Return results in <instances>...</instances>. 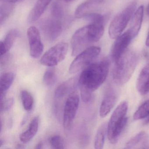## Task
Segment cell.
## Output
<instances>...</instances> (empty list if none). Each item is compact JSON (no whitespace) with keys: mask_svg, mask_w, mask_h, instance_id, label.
Returning <instances> with one entry per match:
<instances>
[{"mask_svg":"<svg viewBox=\"0 0 149 149\" xmlns=\"http://www.w3.org/2000/svg\"><path fill=\"white\" fill-rule=\"evenodd\" d=\"M110 62L107 58L91 63L84 69L78 78L81 97L84 102L90 101L92 94L104 83L109 74Z\"/></svg>","mask_w":149,"mask_h":149,"instance_id":"6da1fadb","label":"cell"},{"mask_svg":"<svg viewBox=\"0 0 149 149\" xmlns=\"http://www.w3.org/2000/svg\"><path fill=\"white\" fill-rule=\"evenodd\" d=\"M104 33L103 25L100 24L91 23L78 29L71 38L72 55H77L91 44L98 42Z\"/></svg>","mask_w":149,"mask_h":149,"instance_id":"7a4b0ae2","label":"cell"},{"mask_svg":"<svg viewBox=\"0 0 149 149\" xmlns=\"http://www.w3.org/2000/svg\"><path fill=\"white\" fill-rule=\"evenodd\" d=\"M137 61V56L136 53L127 50L115 62L112 76L117 84L123 85L128 81L135 70Z\"/></svg>","mask_w":149,"mask_h":149,"instance_id":"3957f363","label":"cell"},{"mask_svg":"<svg viewBox=\"0 0 149 149\" xmlns=\"http://www.w3.org/2000/svg\"><path fill=\"white\" fill-rule=\"evenodd\" d=\"M128 109V103L123 101L117 106L112 113L107 125V136L110 143H117L121 133L128 122L126 116Z\"/></svg>","mask_w":149,"mask_h":149,"instance_id":"277c9868","label":"cell"},{"mask_svg":"<svg viewBox=\"0 0 149 149\" xmlns=\"http://www.w3.org/2000/svg\"><path fill=\"white\" fill-rule=\"evenodd\" d=\"M137 4L136 1H133L111 21L108 30L111 39H116L122 34L136 9Z\"/></svg>","mask_w":149,"mask_h":149,"instance_id":"5b68a950","label":"cell"},{"mask_svg":"<svg viewBox=\"0 0 149 149\" xmlns=\"http://www.w3.org/2000/svg\"><path fill=\"white\" fill-rule=\"evenodd\" d=\"M101 48L89 47L77 55L70 66L69 72L71 74H76L91 63L100 54Z\"/></svg>","mask_w":149,"mask_h":149,"instance_id":"8992f818","label":"cell"},{"mask_svg":"<svg viewBox=\"0 0 149 149\" xmlns=\"http://www.w3.org/2000/svg\"><path fill=\"white\" fill-rule=\"evenodd\" d=\"M68 50V44L61 42L53 46L44 54L40 59L41 64L52 67L58 65L66 57Z\"/></svg>","mask_w":149,"mask_h":149,"instance_id":"52a82bcc","label":"cell"},{"mask_svg":"<svg viewBox=\"0 0 149 149\" xmlns=\"http://www.w3.org/2000/svg\"><path fill=\"white\" fill-rule=\"evenodd\" d=\"M79 102L80 97L78 93L76 91H72L66 100L63 110V125L66 131H69L72 127Z\"/></svg>","mask_w":149,"mask_h":149,"instance_id":"ba28073f","label":"cell"},{"mask_svg":"<svg viewBox=\"0 0 149 149\" xmlns=\"http://www.w3.org/2000/svg\"><path fill=\"white\" fill-rule=\"evenodd\" d=\"M41 28L45 38L51 42L55 41L63 30L61 20L52 17L43 21L41 25Z\"/></svg>","mask_w":149,"mask_h":149,"instance_id":"9c48e42d","label":"cell"},{"mask_svg":"<svg viewBox=\"0 0 149 149\" xmlns=\"http://www.w3.org/2000/svg\"><path fill=\"white\" fill-rule=\"evenodd\" d=\"M27 36L30 56L35 59H37L42 54L44 49L40 32L37 28L32 26L28 29Z\"/></svg>","mask_w":149,"mask_h":149,"instance_id":"30bf717a","label":"cell"},{"mask_svg":"<svg viewBox=\"0 0 149 149\" xmlns=\"http://www.w3.org/2000/svg\"><path fill=\"white\" fill-rule=\"evenodd\" d=\"M133 39L129 30L116 39L111 50V57L115 62L126 52L128 46Z\"/></svg>","mask_w":149,"mask_h":149,"instance_id":"8fae6325","label":"cell"},{"mask_svg":"<svg viewBox=\"0 0 149 149\" xmlns=\"http://www.w3.org/2000/svg\"><path fill=\"white\" fill-rule=\"evenodd\" d=\"M102 4V1L99 0H90L80 5L77 8L75 13L76 18H85L90 14L95 13L99 6Z\"/></svg>","mask_w":149,"mask_h":149,"instance_id":"7c38bea8","label":"cell"},{"mask_svg":"<svg viewBox=\"0 0 149 149\" xmlns=\"http://www.w3.org/2000/svg\"><path fill=\"white\" fill-rule=\"evenodd\" d=\"M117 96L116 92L111 90L106 94L104 97L99 110L100 116L105 117L110 112L116 103Z\"/></svg>","mask_w":149,"mask_h":149,"instance_id":"4fadbf2b","label":"cell"},{"mask_svg":"<svg viewBox=\"0 0 149 149\" xmlns=\"http://www.w3.org/2000/svg\"><path fill=\"white\" fill-rule=\"evenodd\" d=\"M144 15V6L139 7L132 17L130 28L129 29L133 39L138 35L142 26Z\"/></svg>","mask_w":149,"mask_h":149,"instance_id":"5bb4252c","label":"cell"},{"mask_svg":"<svg viewBox=\"0 0 149 149\" xmlns=\"http://www.w3.org/2000/svg\"><path fill=\"white\" fill-rule=\"evenodd\" d=\"M137 89L142 95L149 92V63L141 70L138 78Z\"/></svg>","mask_w":149,"mask_h":149,"instance_id":"9a60e30c","label":"cell"},{"mask_svg":"<svg viewBox=\"0 0 149 149\" xmlns=\"http://www.w3.org/2000/svg\"><path fill=\"white\" fill-rule=\"evenodd\" d=\"M138 146L141 149H149L148 135L145 132L141 131L132 138L126 143L125 148H137Z\"/></svg>","mask_w":149,"mask_h":149,"instance_id":"2e32d148","label":"cell"},{"mask_svg":"<svg viewBox=\"0 0 149 149\" xmlns=\"http://www.w3.org/2000/svg\"><path fill=\"white\" fill-rule=\"evenodd\" d=\"M52 1L38 0L29 15V22L33 23L38 20L43 14Z\"/></svg>","mask_w":149,"mask_h":149,"instance_id":"e0dca14e","label":"cell"},{"mask_svg":"<svg viewBox=\"0 0 149 149\" xmlns=\"http://www.w3.org/2000/svg\"><path fill=\"white\" fill-rule=\"evenodd\" d=\"M76 77H72L60 84L55 90V96L57 98H62L67 94L74 91L77 83Z\"/></svg>","mask_w":149,"mask_h":149,"instance_id":"ac0fdd59","label":"cell"},{"mask_svg":"<svg viewBox=\"0 0 149 149\" xmlns=\"http://www.w3.org/2000/svg\"><path fill=\"white\" fill-rule=\"evenodd\" d=\"M39 123V117L36 116L33 118L29 124L28 129L20 136V139L22 142L27 143L33 138L38 131Z\"/></svg>","mask_w":149,"mask_h":149,"instance_id":"d6986e66","label":"cell"},{"mask_svg":"<svg viewBox=\"0 0 149 149\" xmlns=\"http://www.w3.org/2000/svg\"><path fill=\"white\" fill-rule=\"evenodd\" d=\"M18 35L19 32L15 29H12L8 33L4 40L1 42V56L8 53L13 45Z\"/></svg>","mask_w":149,"mask_h":149,"instance_id":"ffe728a7","label":"cell"},{"mask_svg":"<svg viewBox=\"0 0 149 149\" xmlns=\"http://www.w3.org/2000/svg\"><path fill=\"white\" fill-rule=\"evenodd\" d=\"M15 79V74L13 72L3 73L0 77L1 95H6L7 91L10 88Z\"/></svg>","mask_w":149,"mask_h":149,"instance_id":"44dd1931","label":"cell"},{"mask_svg":"<svg viewBox=\"0 0 149 149\" xmlns=\"http://www.w3.org/2000/svg\"><path fill=\"white\" fill-rule=\"evenodd\" d=\"M106 132H107V124L103 123L98 128L96 134L94 144L95 149H102L104 145Z\"/></svg>","mask_w":149,"mask_h":149,"instance_id":"7402d4cb","label":"cell"},{"mask_svg":"<svg viewBox=\"0 0 149 149\" xmlns=\"http://www.w3.org/2000/svg\"><path fill=\"white\" fill-rule=\"evenodd\" d=\"M13 4L1 2L0 6V25L2 26L13 10Z\"/></svg>","mask_w":149,"mask_h":149,"instance_id":"603a6c76","label":"cell"},{"mask_svg":"<svg viewBox=\"0 0 149 149\" xmlns=\"http://www.w3.org/2000/svg\"><path fill=\"white\" fill-rule=\"evenodd\" d=\"M149 115V99L146 100L138 108L133 115L134 120H138L147 117Z\"/></svg>","mask_w":149,"mask_h":149,"instance_id":"cb8c5ba5","label":"cell"},{"mask_svg":"<svg viewBox=\"0 0 149 149\" xmlns=\"http://www.w3.org/2000/svg\"><path fill=\"white\" fill-rule=\"evenodd\" d=\"M21 98L24 109L28 111L31 110L34 103L33 97L32 95L29 91L23 90L21 92Z\"/></svg>","mask_w":149,"mask_h":149,"instance_id":"d4e9b609","label":"cell"},{"mask_svg":"<svg viewBox=\"0 0 149 149\" xmlns=\"http://www.w3.org/2000/svg\"><path fill=\"white\" fill-rule=\"evenodd\" d=\"M57 78L56 72L54 69L50 68L44 73L43 77V81L45 85L52 86L55 83Z\"/></svg>","mask_w":149,"mask_h":149,"instance_id":"484cf974","label":"cell"},{"mask_svg":"<svg viewBox=\"0 0 149 149\" xmlns=\"http://www.w3.org/2000/svg\"><path fill=\"white\" fill-rule=\"evenodd\" d=\"M51 13L52 17L61 20L65 15L63 7L58 2H55L53 4L51 8Z\"/></svg>","mask_w":149,"mask_h":149,"instance_id":"4316f807","label":"cell"},{"mask_svg":"<svg viewBox=\"0 0 149 149\" xmlns=\"http://www.w3.org/2000/svg\"><path fill=\"white\" fill-rule=\"evenodd\" d=\"M49 143L54 149H62L65 148L64 140L59 135H55L50 137L49 139Z\"/></svg>","mask_w":149,"mask_h":149,"instance_id":"83f0119b","label":"cell"},{"mask_svg":"<svg viewBox=\"0 0 149 149\" xmlns=\"http://www.w3.org/2000/svg\"><path fill=\"white\" fill-rule=\"evenodd\" d=\"M85 18L89 21L91 22V23L102 25L104 24L105 19V18L104 15L96 13L90 14Z\"/></svg>","mask_w":149,"mask_h":149,"instance_id":"f1b7e54d","label":"cell"},{"mask_svg":"<svg viewBox=\"0 0 149 149\" xmlns=\"http://www.w3.org/2000/svg\"><path fill=\"white\" fill-rule=\"evenodd\" d=\"M1 100V111L5 112L9 110L14 104V100L13 97L6 99L5 97L0 98Z\"/></svg>","mask_w":149,"mask_h":149,"instance_id":"f546056e","label":"cell"},{"mask_svg":"<svg viewBox=\"0 0 149 149\" xmlns=\"http://www.w3.org/2000/svg\"><path fill=\"white\" fill-rule=\"evenodd\" d=\"M11 58L12 57L10 54L7 53L1 56L0 64L1 67H5V66H6L11 61Z\"/></svg>","mask_w":149,"mask_h":149,"instance_id":"4dcf8cb0","label":"cell"},{"mask_svg":"<svg viewBox=\"0 0 149 149\" xmlns=\"http://www.w3.org/2000/svg\"><path fill=\"white\" fill-rule=\"evenodd\" d=\"M22 1V0H1V2L12 3V4H14V3L20 2V1Z\"/></svg>","mask_w":149,"mask_h":149,"instance_id":"1f68e13d","label":"cell"},{"mask_svg":"<svg viewBox=\"0 0 149 149\" xmlns=\"http://www.w3.org/2000/svg\"><path fill=\"white\" fill-rule=\"evenodd\" d=\"M43 143L40 142V143H38L36 145V146L35 148L36 149H42V148H43Z\"/></svg>","mask_w":149,"mask_h":149,"instance_id":"d6a6232c","label":"cell"},{"mask_svg":"<svg viewBox=\"0 0 149 149\" xmlns=\"http://www.w3.org/2000/svg\"><path fill=\"white\" fill-rule=\"evenodd\" d=\"M146 45L147 47H149V31L148 35H147V38H146Z\"/></svg>","mask_w":149,"mask_h":149,"instance_id":"836d02e7","label":"cell"},{"mask_svg":"<svg viewBox=\"0 0 149 149\" xmlns=\"http://www.w3.org/2000/svg\"><path fill=\"white\" fill-rule=\"evenodd\" d=\"M25 148V147H24L21 144H18L17 146V147H16V148H18V149H22V148Z\"/></svg>","mask_w":149,"mask_h":149,"instance_id":"e575fe53","label":"cell"},{"mask_svg":"<svg viewBox=\"0 0 149 149\" xmlns=\"http://www.w3.org/2000/svg\"><path fill=\"white\" fill-rule=\"evenodd\" d=\"M146 12L147 15L149 16V3L148 4V6H147V8H146Z\"/></svg>","mask_w":149,"mask_h":149,"instance_id":"d590c367","label":"cell"},{"mask_svg":"<svg viewBox=\"0 0 149 149\" xmlns=\"http://www.w3.org/2000/svg\"><path fill=\"white\" fill-rule=\"evenodd\" d=\"M3 144H4V141L2 139H1L0 140V147H1L3 145Z\"/></svg>","mask_w":149,"mask_h":149,"instance_id":"8d00e7d4","label":"cell"},{"mask_svg":"<svg viewBox=\"0 0 149 149\" xmlns=\"http://www.w3.org/2000/svg\"><path fill=\"white\" fill-rule=\"evenodd\" d=\"M149 123V118L146 120V124H148Z\"/></svg>","mask_w":149,"mask_h":149,"instance_id":"74e56055","label":"cell"},{"mask_svg":"<svg viewBox=\"0 0 149 149\" xmlns=\"http://www.w3.org/2000/svg\"><path fill=\"white\" fill-rule=\"evenodd\" d=\"M65 1H67V2H69V1H72L73 0H64Z\"/></svg>","mask_w":149,"mask_h":149,"instance_id":"f35d334b","label":"cell"}]
</instances>
